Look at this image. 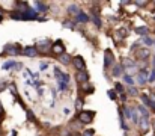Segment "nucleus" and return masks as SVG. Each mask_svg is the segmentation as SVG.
I'll list each match as a JSON object with an SVG mask.
<instances>
[{
	"instance_id": "f257e3e1",
	"label": "nucleus",
	"mask_w": 155,
	"mask_h": 136,
	"mask_svg": "<svg viewBox=\"0 0 155 136\" xmlns=\"http://www.w3.org/2000/svg\"><path fill=\"white\" fill-rule=\"evenodd\" d=\"M23 50L20 48L18 44H8L2 50V54H20Z\"/></svg>"
},
{
	"instance_id": "f03ea898",
	"label": "nucleus",
	"mask_w": 155,
	"mask_h": 136,
	"mask_svg": "<svg viewBox=\"0 0 155 136\" xmlns=\"http://www.w3.org/2000/svg\"><path fill=\"white\" fill-rule=\"evenodd\" d=\"M149 71L148 70H140L137 74H136V77H137V82L140 83V85H145V83H148V80H149Z\"/></svg>"
},
{
	"instance_id": "7ed1b4c3",
	"label": "nucleus",
	"mask_w": 155,
	"mask_h": 136,
	"mask_svg": "<svg viewBox=\"0 0 155 136\" xmlns=\"http://www.w3.org/2000/svg\"><path fill=\"white\" fill-rule=\"evenodd\" d=\"M72 64H74V67H75L77 70H80V71H84V70H86V64H84V59H83L81 56H75L74 61H72Z\"/></svg>"
},
{
	"instance_id": "20e7f679",
	"label": "nucleus",
	"mask_w": 155,
	"mask_h": 136,
	"mask_svg": "<svg viewBox=\"0 0 155 136\" xmlns=\"http://www.w3.org/2000/svg\"><path fill=\"white\" fill-rule=\"evenodd\" d=\"M94 117H95L94 112H81V113L78 115V120H80L81 123H92V121H94Z\"/></svg>"
},
{
	"instance_id": "39448f33",
	"label": "nucleus",
	"mask_w": 155,
	"mask_h": 136,
	"mask_svg": "<svg viewBox=\"0 0 155 136\" xmlns=\"http://www.w3.org/2000/svg\"><path fill=\"white\" fill-rule=\"evenodd\" d=\"M38 48H39V51L41 53H47L50 48H53L51 43L48 41V40H42V41H39L38 43Z\"/></svg>"
},
{
	"instance_id": "423d86ee",
	"label": "nucleus",
	"mask_w": 155,
	"mask_h": 136,
	"mask_svg": "<svg viewBox=\"0 0 155 136\" xmlns=\"http://www.w3.org/2000/svg\"><path fill=\"white\" fill-rule=\"evenodd\" d=\"M53 53H56V54H65V45H63V43L62 41H56L54 44H53Z\"/></svg>"
},
{
	"instance_id": "0eeeda50",
	"label": "nucleus",
	"mask_w": 155,
	"mask_h": 136,
	"mask_svg": "<svg viewBox=\"0 0 155 136\" xmlns=\"http://www.w3.org/2000/svg\"><path fill=\"white\" fill-rule=\"evenodd\" d=\"M104 59H105V61H104V67L108 68V67L113 64V53H111V50L107 48V50L104 51Z\"/></svg>"
},
{
	"instance_id": "6e6552de",
	"label": "nucleus",
	"mask_w": 155,
	"mask_h": 136,
	"mask_svg": "<svg viewBox=\"0 0 155 136\" xmlns=\"http://www.w3.org/2000/svg\"><path fill=\"white\" fill-rule=\"evenodd\" d=\"M36 18H38L36 9H29L27 12L23 14V20H36Z\"/></svg>"
},
{
	"instance_id": "1a4fd4ad",
	"label": "nucleus",
	"mask_w": 155,
	"mask_h": 136,
	"mask_svg": "<svg viewBox=\"0 0 155 136\" xmlns=\"http://www.w3.org/2000/svg\"><path fill=\"white\" fill-rule=\"evenodd\" d=\"M23 53H24V54H27V56H30V58H35V56L38 54V48H36V47H33V45H27V47H24Z\"/></svg>"
},
{
	"instance_id": "9d476101",
	"label": "nucleus",
	"mask_w": 155,
	"mask_h": 136,
	"mask_svg": "<svg viewBox=\"0 0 155 136\" xmlns=\"http://www.w3.org/2000/svg\"><path fill=\"white\" fill-rule=\"evenodd\" d=\"M87 79H89V74H87V71H78V73L75 74V80H77V82H80V83H83V82H87Z\"/></svg>"
},
{
	"instance_id": "9b49d317",
	"label": "nucleus",
	"mask_w": 155,
	"mask_h": 136,
	"mask_svg": "<svg viewBox=\"0 0 155 136\" xmlns=\"http://www.w3.org/2000/svg\"><path fill=\"white\" fill-rule=\"evenodd\" d=\"M136 56H137L139 59L145 61V59H148V56H149V50H148V48H140V50H137Z\"/></svg>"
},
{
	"instance_id": "f8f14e48",
	"label": "nucleus",
	"mask_w": 155,
	"mask_h": 136,
	"mask_svg": "<svg viewBox=\"0 0 155 136\" xmlns=\"http://www.w3.org/2000/svg\"><path fill=\"white\" fill-rule=\"evenodd\" d=\"M33 5L36 8V12H47L48 11V6L45 3H42V2H35Z\"/></svg>"
},
{
	"instance_id": "ddd939ff",
	"label": "nucleus",
	"mask_w": 155,
	"mask_h": 136,
	"mask_svg": "<svg viewBox=\"0 0 155 136\" xmlns=\"http://www.w3.org/2000/svg\"><path fill=\"white\" fill-rule=\"evenodd\" d=\"M140 129H142V132H146L148 129H149V118H140Z\"/></svg>"
},
{
	"instance_id": "4468645a",
	"label": "nucleus",
	"mask_w": 155,
	"mask_h": 136,
	"mask_svg": "<svg viewBox=\"0 0 155 136\" xmlns=\"http://www.w3.org/2000/svg\"><path fill=\"white\" fill-rule=\"evenodd\" d=\"M75 21H77V23H87V21H89V17H87L86 14L80 12V14L75 17Z\"/></svg>"
},
{
	"instance_id": "2eb2a0df",
	"label": "nucleus",
	"mask_w": 155,
	"mask_h": 136,
	"mask_svg": "<svg viewBox=\"0 0 155 136\" xmlns=\"http://www.w3.org/2000/svg\"><path fill=\"white\" fill-rule=\"evenodd\" d=\"M137 110H139V113H142V118H149V112H148L146 106L140 104V106L137 107Z\"/></svg>"
},
{
	"instance_id": "dca6fc26",
	"label": "nucleus",
	"mask_w": 155,
	"mask_h": 136,
	"mask_svg": "<svg viewBox=\"0 0 155 136\" xmlns=\"http://www.w3.org/2000/svg\"><path fill=\"white\" fill-rule=\"evenodd\" d=\"M148 32H149V30H148V27H146V26H142V27H136V33H137V35H142L143 38H145V37L148 35Z\"/></svg>"
},
{
	"instance_id": "f3484780",
	"label": "nucleus",
	"mask_w": 155,
	"mask_h": 136,
	"mask_svg": "<svg viewBox=\"0 0 155 136\" xmlns=\"http://www.w3.org/2000/svg\"><path fill=\"white\" fill-rule=\"evenodd\" d=\"M142 101H143V104L148 106V107H152V104H154V101L148 97V94H143V95H142Z\"/></svg>"
},
{
	"instance_id": "a211bd4d",
	"label": "nucleus",
	"mask_w": 155,
	"mask_h": 136,
	"mask_svg": "<svg viewBox=\"0 0 155 136\" xmlns=\"http://www.w3.org/2000/svg\"><path fill=\"white\" fill-rule=\"evenodd\" d=\"M133 123H136V124H139L140 123V117H139V110L136 109V107H133Z\"/></svg>"
},
{
	"instance_id": "6ab92c4d",
	"label": "nucleus",
	"mask_w": 155,
	"mask_h": 136,
	"mask_svg": "<svg viewBox=\"0 0 155 136\" xmlns=\"http://www.w3.org/2000/svg\"><path fill=\"white\" fill-rule=\"evenodd\" d=\"M92 20H94V23H95V26H98V27H101V18L98 17V14H97V11H94V14H92Z\"/></svg>"
},
{
	"instance_id": "aec40b11",
	"label": "nucleus",
	"mask_w": 155,
	"mask_h": 136,
	"mask_svg": "<svg viewBox=\"0 0 155 136\" xmlns=\"http://www.w3.org/2000/svg\"><path fill=\"white\" fill-rule=\"evenodd\" d=\"M120 74H122V65H114V68H113V76L117 77V76H120Z\"/></svg>"
},
{
	"instance_id": "412c9836",
	"label": "nucleus",
	"mask_w": 155,
	"mask_h": 136,
	"mask_svg": "<svg viewBox=\"0 0 155 136\" xmlns=\"http://www.w3.org/2000/svg\"><path fill=\"white\" fill-rule=\"evenodd\" d=\"M124 113H125V117L128 118V120H131L133 118V107H124Z\"/></svg>"
},
{
	"instance_id": "4be33fe9",
	"label": "nucleus",
	"mask_w": 155,
	"mask_h": 136,
	"mask_svg": "<svg viewBox=\"0 0 155 136\" xmlns=\"http://www.w3.org/2000/svg\"><path fill=\"white\" fill-rule=\"evenodd\" d=\"M12 67H17V62L15 61H9V62H6V64H3V70H9V68H12Z\"/></svg>"
},
{
	"instance_id": "5701e85b",
	"label": "nucleus",
	"mask_w": 155,
	"mask_h": 136,
	"mask_svg": "<svg viewBox=\"0 0 155 136\" xmlns=\"http://www.w3.org/2000/svg\"><path fill=\"white\" fill-rule=\"evenodd\" d=\"M69 59H71V58H69V56H68V54L65 53V54H62V56H60V59H59V61H60L62 64H65V65H68V64L71 62Z\"/></svg>"
},
{
	"instance_id": "b1692460",
	"label": "nucleus",
	"mask_w": 155,
	"mask_h": 136,
	"mask_svg": "<svg viewBox=\"0 0 155 136\" xmlns=\"http://www.w3.org/2000/svg\"><path fill=\"white\" fill-rule=\"evenodd\" d=\"M124 80H125L130 86H133V85H134V80H133V77H131L130 74H124Z\"/></svg>"
},
{
	"instance_id": "393cba45",
	"label": "nucleus",
	"mask_w": 155,
	"mask_h": 136,
	"mask_svg": "<svg viewBox=\"0 0 155 136\" xmlns=\"http://www.w3.org/2000/svg\"><path fill=\"white\" fill-rule=\"evenodd\" d=\"M68 12H69V14H75V17L80 14V12H78V9H77V6H74V5L68 8Z\"/></svg>"
},
{
	"instance_id": "a878e982",
	"label": "nucleus",
	"mask_w": 155,
	"mask_h": 136,
	"mask_svg": "<svg viewBox=\"0 0 155 136\" xmlns=\"http://www.w3.org/2000/svg\"><path fill=\"white\" fill-rule=\"evenodd\" d=\"M107 94H108V98H110V100H116V97H117V95H116V89H108Z\"/></svg>"
},
{
	"instance_id": "bb28decb",
	"label": "nucleus",
	"mask_w": 155,
	"mask_h": 136,
	"mask_svg": "<svg viewBox=\"0 0 155 136\" xmlns=\"http://www.w3.org/2000/svg\"><path fill=\"white\" fill-rule=\"evenodd\" d=\"M127 92H128L131 97H136V95H137V89H136L134 86H130V88L127 89Z\"/></svg>"
},
{
	"instance_id": "cd10ccee",
	"label": "nucleus",
	"mask_w": 155,
	"mask_h": 136,
	"mask_svg": "<svg viewBox=\"0 0 155 136\" xmlns=\"http://www.w3.org/2000/svg\"><path fill=\"white\" fill-rule=\"evenodd\" d=\"M66 88H68V83H66V82H63V80H59V89L65 91Z\"/></svg>"
},
{
	"instance_id": "c85d7f7f",
	"label": "nucleus",
	"mask_w": 155,
	"mask_h": 136,
	"mask_svg": "<svg viewBox=\"0 0 155 136\" xmlns=\"http://www.w3.org/2000/svg\"><path fill=\"white\" fill-rule=\"evenodd\" d=\"M142 41H143V44H146V45H152V44H154V41H152L151 38H148V37H145Z\"/></svg>"
},
{
	"instance_id": "c756f323",
	"label": "nucleus",
	"mask_w": 155,
	"mask_h": 136,
	"mask_svg": "<svg viewBox=\"0 0 155 136\" xmlns=\"http://www.w3.org/2000/svg\"><path fill=\"white\" fill-rule=\"evenodd\" d=\"M26 115H27L29 121H35V115H33V112H32V110H27V112H26Z\"/></svg>"
},
{
	"instance_id": "7c9ffc66",
	"label": "nucleus",
	"mask_w": 155,
	"mask_h": 136,
	"mask_svg": "<svg viewBox=\"0 0 155 136\" xmlns=\"http://www.w3.org/2000/svg\"><path fill=\"white\" fill-rule=\"evenodd\" d=\"M127 33H128V30H127V29H120V30H119V37H120V38H125V37H128Z\"/></svg>"
},
{
	"instance_id": "2f4dec72",
	"label": "nucleus",
	"mask_w": 155,
	"mask_h": 136,
	"mask_svg": "<svg viewBox=\"0 0 155 136\" xmlns=\"http://www.w3.org/2000/svg\"><path fill=\"white\" fill-rule=\"evenodd\" d=\"M63 26L65 27H69V29H74L75 27V24H72L71 21H63Z\"/></svg>"
},
{
	"instance_id": "473e14b6",
	"label": "nucleus",
	"mask_w": 155,
	"mask_h": 136,
	"mask_svg": "<svg viewBox=\"0 0 155 136\" xmlns=\"http://www.w3.org/2000/svg\"><path fill=\"white\" fill-rule=\"evenodd\" d=\"M116 91H117V92H120V94H124V86H122L119 82H116Z\"/></svg>"
},
{
	"instance_id": "72a5a7b5",
	"label": "nucleus",
	"mask_w": 155,
	"mask_h": 136,
	"mask_svg": "<svg viewBox=\"0 0 155 136\" xmlns=\"http://www.w3.org/2000/svg\"><path fill=\"white\" fill-rule=\"evenodd\" d=\"M149 82H155V68L151 71V76H149Z\"/></svg>"
},
{
	"instance_id": "f704fd0d",
	"label": "nucleus",
	"mask_w": 155,
	"mask_h": 136,
	"mask_svg": "<svg viewBox=\"0 0 155 136\" xmlns=\"http://www.w3.org/2000/svg\"><path fill=\"white\" fill-rule=\"evenodd\" d=\"M83 136H94V130H86L83 133Z\"/></svg>"
},
{
	"instance_id": "c9c22d12",
	"label": "nucleus",
	"mask_w": 155,
	"mask_h": 136,
	"mask_svg": "<svg viewBox=\"0 0 155 136\" xmlns=\"http://www.w3.org/2000/svg\"><path fill=\"white\" fill-rule=\"evenodd\" d=\"M120 100L125 101V100H127V95H125V94H120Z\"/></svg>"
},
{
	"instance_id": "e433bc0d",
	"label": "nucleus",
	"mask_w": 155,
	"mask_h": 136,
	"mask_svg": "<svg viewBox=\"0 0 155 136\" xmlns=\"http://www.w3.org/2000/svg\"><path fill=\"white\" fill-rule=\"evenodd\" d=\"M2 112H3V110H2V104H0V115H2Z\"/></svg>"
},
{
	"instance_id": "4c0bfd02",
	"label": "nucleus",
	"mask_w": 155,
	"mask_h": 136,
	"mask_svg": "<svg viewBox=\"0 0 155 136\" xmlns=\"http://www.w3.org/2000/svg\"><path fill=\"white\" fill-rule=\"evenodd\" d=\"M152 65H154V68H155V59H154V61H152Z\"/></svg>"
},
{
	"instance_id": "58836bf2",
	"label": "nucleus",
	"mask_w": 155,
	"mask_h": 136,
	"mask_svg": "<svg viewBox=\"0 0 155 136\" xmlns=\"http://www.w3.org/2000/svg\"><path fill=\"white\" fill-rule=\"evenodd\" d=\"M2 18H3V17H2V15H0V21H2Z\"/></svg>"
},
{
	"instance_id": "ea45409f",
	"label": "nucleus",
	"mask_w": 155,
	"mask_h": 136,
	"mask_svg": "<svg viewBox=\"0 0 155 136\" xmlns=\"http://www.w3.org/2000/svg\"><path fill=\"white\" fill-rule=\"evenodd\" d=\"M74 136H78V135H74Z\"/></svg>"
}]
</instances>
